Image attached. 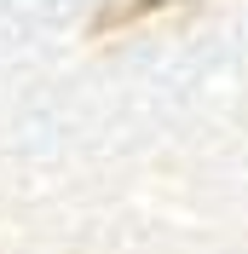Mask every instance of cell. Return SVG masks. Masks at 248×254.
<instances>
[{
  "label": "cell",
  "instance_id": "1",
  "mask_svg": "<svg viewBox=\"0 0 248 254\" xmlns=\"http://www.w3.org/2000/svg\"><path fill=\"white\" fill-rule=\"evenodd\" d=\"M173 6H196V0H104L93 12V23H87V35L104 41V35L133 29V23H144V17H156V12H173Z\"/></svg>",
  "mask_w": 248,
  "mask_h": 254
}]
</instances>
